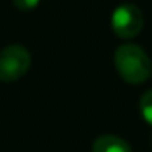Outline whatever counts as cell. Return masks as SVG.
Listing matches in <instances>:
<instances>
[{
	"instance_id": "cell-1",
	"label": "cell",
	"mask_w": 152,
	"mask_h": 152,
	"mask_svg": "<svg viewBox=\"0 0 152 152\" xmlns=\"http://www.w3.org/2000/svg\"><path fill=\"white\" fill-rule=\"evenodd\" d=\"M115 67L121 79L131 85L144 83L152 75V61L137 44L126 43L115 51Z\"/></svg>"
},
{
	"instance_id": "cell-2",
	"label": "cell",
	"mask_w": 152,
	"mask_h": 152,
	"mask_svg": "<svg viewBox=\"0 0 152 152\" xmlns=\"http://www.w3.org/2000/svg\"><path fill=\"white\" fill-rule=\"evenodd\" d=\"M31 54L21 44H10L0 51V80L15 82L28 72Z\"/></svg>"
},
{
	"instance_id": "cell-3",
	"label": "cell",
	"mask_w": 152,
	"mask_h": 152,
	"mask_svg": "<svg viewBox=\"0 0 152 152\" xmlns=\"http://www.w3.org/2000/svg\"><path fill=\"white\" fill-rule=\"evenodd\" d=\"M144 26V15L134 4H121L111 13V30L119 38H134Z\"/></svg>"
},
{
	"instance_id": "cell-4",
	"label": "cell",
	"mask_w": 152,
	"mask_h": 152,
	"mask_svg": "<svg viewBox=\"0 0 152 152\" xmlns=\"http://www.w3.org/2000/svg\"><path fill=\"white\" fill-rule=\"evenodd\" d=\"M92 152H132L131 145L123 137L115 134H103L95 139Z\"/></svg>"
},
{
	"instance_id": "cell-5",
	"label": "cell",
	"mask_w": 152,
	"mask_h": 152,
	"mask_svg": "<svg viewBox=\"0 0 152 152\" xmlns=\"http://www.w3.org/2000/svg\"><path fill=\"white\" fill-rule=\"evenodd\" d=\"M139 111H141L142 118L152 126V90L145 92L139 100Z\"/></svg>"
},
{
	"instance_id": "cell-6",
	"label": "cell",
	"mask_w": 152,
	"mask_h": 152,
	"mask_svg": "<svg viewBox=\"0 0 152 152\" xmlns=\"http://www.w3.org/2000/svg\"><path fill=\"white\" fill-rule=\"evenodd\" d=\"M15 7L21 12H30V10H34L39 4V0H13Z\"/></svg>"
}]
</instances>
